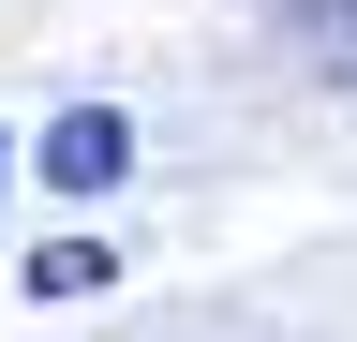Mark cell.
Wrapping results in <instances>:
<instances>
[{
	"label": "cell",
	"mask_w": 357,
	"mask_h": 342,
	"mask_svg": "<svg viewBox=\"0 0 357 342\" xmlns=\"http://www.w3.org/2000/svg\"><path fill=\"white\" fill-rule=\"evenodd\" d=\"M30 179H60V194H119V179H134V119H119V104H60Z\"/></svg>",
	"instance_id": "6da1fadb"
},
{
	"label": "cell",
	"mask_w": 357,
	"mask_h": 342,
	"mask_svg": "<svg viewBox=\"0 0 357 342\" xmlns=\"http://www.w3.org/2000/svg\"><path fill=\"white\" fill-rule=\"evenodd\" d=\"M268 30H283L312 75H357V0H268Z\"/></svg>",
	"instance_id": "7a4b0ae2"
},
{
	"label": "cell",
	"mask_w": 357,
	"mask_h": 342,
	"mask_svg": "<svg viewBox=\"0 0 357 342\" xmlns=\"http://www.w3.org/2000/svg\"><path fill=\"white\" fill-rule=\"evenodd\" d=\"M30 283H45V297H105L119 268H105V253H75V238H60V253H30Z\"/></svg>",
	"instance_id": "3957f363"
},
{
	"label": "cell",
	"mask_w": 357,
	"mask_h": 342,
	"mask_svg": "<svg viewBox=\"0 0 357 342\" xmlns=\"http://www.w3.org/2000/svg\"><path fill=\"white\" fill-rule=\"evenodd\" d=\"M0 179H15V149H0Z\"/></svg>",
	"instance_id": "277c9868"
}]
</instances>
